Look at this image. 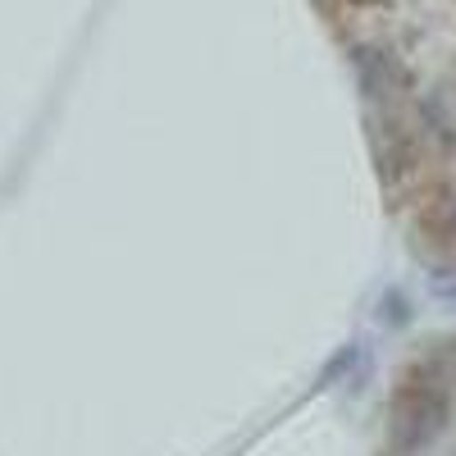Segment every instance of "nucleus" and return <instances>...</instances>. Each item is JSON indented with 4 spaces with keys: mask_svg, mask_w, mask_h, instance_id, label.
<instances>
[{
    "mask_svg": "<svg viewBox=\"0 0 456 456\" xmlns=\"http://www.w3.org/2000/svg\"><path fill=\"white\" fill-rule=\"evenodd\" d=\"M356 69L374 160L415 206L429 169L456 160V0H315Z\"/></svg>",
    "mask_w": 456,
    "mask_h": 456,
    "instance_id": "f257e3e1",
    "label": "nucleus"
}]
</instances>
